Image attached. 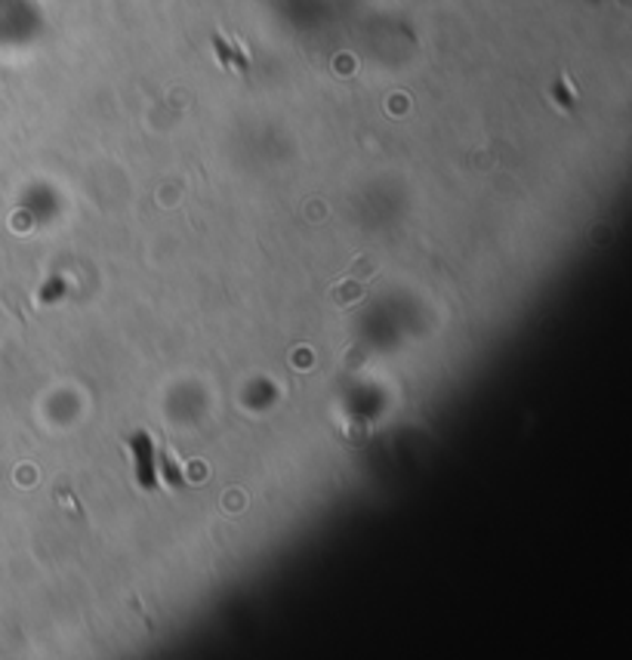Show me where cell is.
<instances>
[{
    "label": "cell",
    "instance_id": "6da1fadb",
    "mask_svg": "<svg viewBox=\"0 0 632 660\" xmlns=\"http://www.w3.org/2000/svg\"><path fill=\"white\" fill-rule=\"evenodd\" d=\"M130 448H133V460H137V482L142 488H154V467H152V439H149V432H139L130 441Z\"/></svg>",
    "mask_w": 632,
    "mask_h": 660
},
{
    "label": "cell",
    "instance_id": "7a4b0ae2",
    "mask_svg": "<svg viewBox=\"0 0 632 660\" xmlns=\"http://www.w3.org/2000/svg\"><path fill=\"white\" fill-rule=\"evenodd\" d=\"M158 463H161V479L170 488H179V484L185 482V476H182V467H179L177 454L170 451V444H161L158 448Z\"/></svg>",
    "mask_w": 632,
    "mask_h": 660
},
{
    "label": "cell",
    "instance_id": "3957f363",
    "mask_svg": "<svg viewBox=\"0 0 632 660\" xmlns=\"http://www.w3.org/2000/svg\"><path fill=\"white\" fill-rule=\"evenodd\" d=\"M59 293H62V281L59 278H53V284L47 288V293H43V300H59Z\"/></svg>",
    "mask_w": 632,
    "mask_h": 660
}]
</instances>
